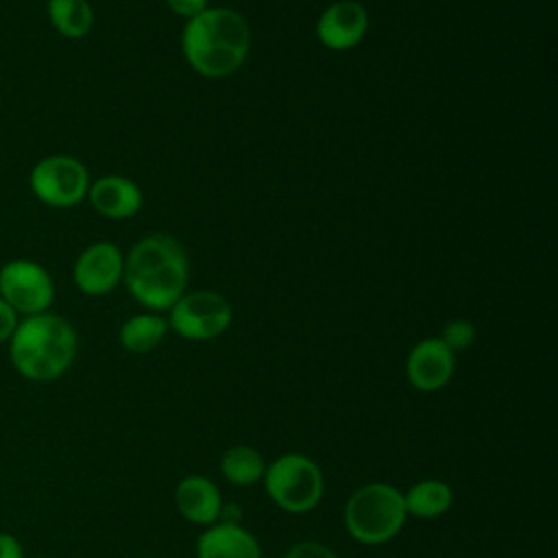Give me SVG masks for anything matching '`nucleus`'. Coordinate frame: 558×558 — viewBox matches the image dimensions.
Segmentation results:
<instances>
[{"mask_svg":"<svg viewBox=\"0 0 558 558\" xmlns=\"http://www.w3.org/2000/svg\"><path fill=\"white\" fill-rule=\"evenodd\" d=\"M87 166L72 155H46L28 172L33 196L54 209L76 207L87 198L89 190Z\"/></svg>","mask_w":558,"mask_h":558,"instance_id":"423d86ee","label":"nucleus"},{"mask_svg":"<svg viewBox=\"0 0 558 558\" xmlns=\"http://www.w3.org/2000/svg\"><path fill=\"white\" fill-rule=\"evenodd\" d=\"M233 320L231 303L211 290L183 292L170 307L168 327L187 340H211Z\"/></svg>","mask_w":558,"mask_h":558,"instance_id":"6e6552de","label":"nucleus"},{"mask_svg":"<svg viewBox=\"0 0 558 558\" xmlns=\"http://www.w3.org/2000/svg\"><path fill=\"white\" fill-rule=\"evenodd\" d=\"M168 333V320L157 314H135L120 327V344L129 353H148L161 344Z\"/></svg>","mask_w":558,"mask_h":558,"instance_id":"dca6fc26","label":"nucleus"},{"mask_svg":"<svg viewBox=\"0 0 558 558\" xmlns=\"http://www.w3.org/2000/svg\"><path fill=\"white\" fill-rule=\"evenodd\" d=\"M286 558H338L336 551H331L327 545L316 543V541H303L294 545Z\"/></svg>","mask_w":558,"mask_h":558,"instance_id":"aec40b11","label":"nucleus"},{"mask_svg":"<svg viewBox=\"0 0 558 558\" xmlns=\"http://www.w3.org/2000/svg\"><path fill=\"white\" fill-rule=\"evenodd\" d=\"M122 272V251L113 242H94L78 253L72 268V279L83 294L102 296L118 288Z\"/></svg>","mask_w":558,"mask_h":558,"instance_id":"1a4fd4ad","label":"nucleus"},{"mask_svg":"<svg viewBox=\"0 0 558 558\" xmlns=\"http://www.w3.org/2000/svg\"><path fill=\"white\" fill-rule=\"evenodd\" d=\"M220 471L231 484H255L257 480L264 477L266 464L262 453L255 447L248 445H235L227 449L220 458Z\"/></svg>","mask_w":558,"mask_h":558,"instance_id":"a211bd4d","label":"nucleus"},{"mask_svg":"<svg viewBox=\"0 0 558 558\" xmlns=\"http://www.w3.org/2000/svg\"><path fill=\"white\" fill-rule=\"evenodd\" d=\"M166 4L172 13L185 17V20H190L207 9V0H166Z\"/></svg>","mask_w":558,"mask_h":558,"instance_id":"412c9836","label":"nucleus"},{"mask_svg":"<svg viewBox=\"0 0 558 558\" xmlns=\"http://www.w3.org/2000/svg\"><path fill=\"white\" fill-rule=\"evenodd\" d=\"M198 558H262L257 538L238 523L209 525L198 538Z\"/></svg>","mask_w":558,"mask_h":558,"instance_id":"4468645a","label":"nucleus"},{"mask_svg":"<svg viewBox=\"0 0 558 558\" xmlns=\"http://www.w3.org/2000/svg\"><path fill=\"white\" fill-rule=\"evenodd\" d=\"M0 558H24L22 543L9 532H0Z\"/></svg>","mask_w":558,"mask_h":558,"instance_id":"5701e85b","label":"nucleus"},{"mask_svg":"<svg viewBox=\"0 0 558 558\" xmlns=\"http://www.w3.org/2000/svg\"><path fill=\"white\" fill-rule=\"evenodd\" d=\"M174 504L183 519L196 525H214L222 512L216 484L203 475H187L174 488Z\"/></svg>","mask_w":558,"mask_h":558,"instance_id":"ddd939ff","label":"nucleus"},{"mask_svg":"<svg viewBox=\"0 0 558 558\" xmlns=\"http://www.w3.org/2000/svg\"><path fill=\"white\" fill-rule=\"evenodd\" d=\"M453 501V493L447 482L442 480H423L403 495L405 512L421 517V519H434L449 510Z\"/></svg>","mask_w":558,"mask_h":558,"instance_id":"f3484780","label":"nucleus"},{"mask_svg":"<svg viewBox=\"0 0 558 558\" xmlns=\"http://www.w3.org/2000/svg\"><path fill=\"white\" fill-rule=\"evenodd\" d=\"M89 205L105 218L124 220L142 209L144 196L135 181L122 174H105L89 183Z\"/></svg>","mask_w":558,"mask_h":558,"instance_id":"f8f14e48","label":"nucleus"},{"mask_svg":"<svg viewBox=\"0 0 558 558\" xmlns=\"http://www.w3.org/2000/svg\"><path fill=\"white\" fill-rule=\"evenodd\" d=\"M368 31V11L357 0H338L325 7L316 22L318 41L336 52L355 48Z\"/></svg>","mask_w":558,"mask_h":558,"instance_id":"9d476101","label":"nucleus"},{"mask_svg":"<svg viewBox=\"0 0 558 558\" xmlns=\"http://www.w3.org/2000/svg\"><path fill=\"white\" fill-rule=\"evenodd\" d=\"M264 486L281 510L303 514L323 497V473L307 456L286 453L264 471Z\"/></svg>","mask_w":558,"mask_h":558,"instance_id":"39448f33","label":"nucleus"},{"mask_svg":"<svg viewBox=\"0 0 558 558\" xmlns=\"http://www.w3.org/2000/svg\"><path fill=\"white\" fill-rule=\"evenodd\" d=\"M0 299L20 318L41 314L54 301V281L39 262L15 257L0 266Z\"/></svg>","mask_w":558,"mask_h":558,"instance_id":"0eeeda50","label":"nucleus"},{"mask_svg":"<svg viewBox=\"0 0 558 558\" xmlns=\"http://www.w3.org/2000/svg\"><path fill=\"white\" fill-rule=\"evenodd\" d=\"M20 316L0 299V344H7L15 325H17Z\"/></svg>","mask_w":558,"mask_h":558,"instance_id":"4be33fe9","label":"nucleus"},{"mask_svg":"<svg viewBox=\"0 0 558 558\" xmlns=\"http://www.w3.org/2000/svg\"><path fill=\"white\" fill-rule=\"evenodd\" d=\"M9 362L28 381L59 379L74 362L78 336L72 323L54 312H41L17 320L9 342Z\"/></svg>","mask_w":558,"mask_h":558,"instance_id":"7ed1b4c3","label":"nucleus"},{"mask_svg":"<svg viewBox=\"0 0 558 558\" xmlns=\"http://www.w3.org/2000/svg\"><path fill=\"white\" fill-rule=\"evenodd\" d=\"M405 517L401 490L384 482L360 486L344 506V525L364 545H381L397 536Z\"/></svg>","mask_w":558,"mask_h":558,"instance_id":"20e7f679","label":"nucleus"},{"mask_svg":"<svg viewBox=\"0 0 558 558\" xmlns=\"http://www.w3.org/2000/svg\"><path fill=\"white\" fill-rule=\"evenodd\" d=\"M46 13L52 28L68 39H81L94 26L89 0H46Z\"/></svg>","mask_w":558,"mask_h":558,"instance_id":"2eb2a0df","label":"nucleus"},{"mask_svg":"<svg viewBox=\"0 0 558 558\" xmlns=\"http://www.w3.org/2000/svg\"><path fill=\"white\" fill-rule=\"evenodd\" d=\"M440 340L445 342V347L451 351V353H458V351H464L473 344L475 340V327L464 320V318H456V320H449L442 329V336Z\"/></svg>","mask_w":558,"mask_h":558,"instance_id":"6ab92c4d","label":"nucleus"},{"mask_svg":"<svg viewBox=\"0 0 558 558\" xmlns=\"http://www.w3.org/2000/svg\"><path fill=\"white\" fill-rule=\"evenodd\" d=\"M456 371V353H451L440 338H425L412 347L405 360L408 381L423 392L440 390L449 384Z\"/></svg>","mask_w":558,"mask_h":558,"instance_id":"9b49d317","label":"nucleus"},{"mask_svg":"<svg viewBox=\"0 0 558 558\" xmlns=\"http://www.w3.org/2000/svg\"><path fill=\"white\" fill-rule=\"evenodd\" d=\"M181 50L187 65L205 78H225L238 72L251 50V26L229 7H207L190 17Z\"/></svg>","mask_w":558,"mask_h":558,"instance_id":"f257e3e1","label":"nucleus"},{"mask_svg":"<svg viewBox=\"0 0 558 558\" xmlns=\"http://www.w3.org/2000/svg\"><path fill=\"white\" fill-rule=\"evenodd\" d=\"M190 262L183 244L168 233H150L124 257L122 281L131 296L148 310H170L185 292Z\"/></svg>","mask_w":558,"mask_h":558,"instance_id":"f03ea898","label":"nucleus"}]
</instances>
